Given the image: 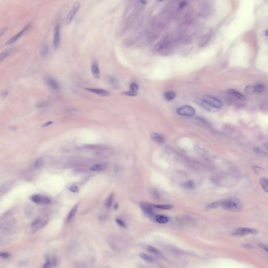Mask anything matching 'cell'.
<instances>
[{
  "mask_svg": "<svg viewBox=\"0 0 268 268\" xmlns=\"http://www.w3.org/2000/svg\"><path fill=\"white\" fill-rule=\"evenodd\" d=\"M116 223H117L120 227H121L125 228V227H126V224H125V223L122 221V219L117 218V219H116Z\"/></svg>",
  "mask_w": 268,
  "mask_h": 268,
  "instance_id": "cell-41",
  "label": "cell"
},
{
  "mask_svg": "<svg viewBox=\"0 0 268 268\" xmlns=\"http://www.w3.org/2000/svg\"><path fill=\"white\" fill-rule=\"evenodd\" d=\"M184 186L188 188H192L194 187V183L192 181L188 180L184 183Z\"/></svg>",
  "mask_w": 268,
  "mask_h": 268,
  "instance_id": "cell-39",
  "label": "cell"
},
{
  "mask_svg": "<svg viewBox=\"0 0 268 268\" xmlns=\"http://www.w3.org/2000/svg\"><path fill=\"white\" fill-rule=\"evenodd\" d=\"M78 206H79V205L76 204L75 206H74L73 208H72L71 211L70 212L69 215L68 216V218H67L68 222H70L71 219H72L74 216H75L76 212H77V210H78Z\"/></svg>",
  "mask_w": 268,
  "mask_h": 268,
  "instance_id": "cell-25",
  "label": "cell"
},
{
  "mask_svg": "<svg viewBox=\"0 0 268 268\" xmlns=\"http://www.w3.org/2000/svg\"><path fill=\"white\" fill-rule=\"evenodd\" d=\"M86 89L88 91L91 92L92 93H95L102 96H109V95H110L109 91L104 89H96V88H87Z\"/></svg>",
  "mask_w": 268,
  "mask_h": 268,
  "instance_id": "cell-14",
  "label": "cell"
},
{
  "mask_svg": "<svg viewBox=\"0 0 268 268\" xmlns=\"http://www.w3.org/2000/svg\"><path fill=\"white\" fill-rule=\"evenodd\" d=\"M186 5V3L185 1H181L179 3V8H181V9L184 8V7H185Z\"/></svg>",
  "mask_w": 268,
  "mask_h": 268,
  "instance_id": "cell-48",
  "label": "cell"
},
{
  "mask_svg": "<svg viewBox=\"0 0 268 268\" xmlns=\"http://www.w3.org/2000/svg\"><path fill=\"white\" fill-rule=\"evenodd\" d=\"M196 102L203 108L210 112H216L222 109V102L218 99L210 95H205L199 98Z\"/></svg>",
  "mask_w": 268,
  "mask_h": 268,
  "instance_id": "cell-1",
  "label": "cell"
},
{
  "mask_svg": "<svg viewBox=\"0 0 268 268\" xmlns=\"http://www.w3.org/2000/svg\"><path fill=\"white\" fill-rule=\"evenodd\" d=\"M53 123V122H51V121H50V122H47L46 123H45V124H43L42 125V127H46L48 126H49V125H50L51 124Z\"/></svg>",
  "mask_w": 268,
  "mask_h": 268,
  "instance_id": "cell-52",
  "label": "cell"
},
{
  "mask_svg": "<svg viewBox=\"0 0 268 268\" xmlns=\"http://www.w3.org/2000/svg\"><path fill=\"white\" fill-rule=\"evenodd\" d=\"M151 137L158 144H162L164 142V138L158 133H153L151 135Z\"/></svg>",
  "mask_w": 268,
  "mask_h": 268,
  "instance_id": "cell-18",
  "label": "cell"
},
{
  "mask_svg": "<svg viewBox=\"0 0 268 268\" xmlns=\"http://www.w3.org/2000/svg\"><path fill=\"white\" fill-rule=\"evenodd\" d=\"M7 30H8V28L7 27H3V28H0V37L2 36L3 35L7 32Z\"/></svg>",
  "mask_w": 268,
  "mask_h": 268,
  "instance_id": "cell-44",
  "label": "cell"
},
{
  "mask_svg": "<svg viewBox=\"0 0 268 268\" xmlns=\"http://www.w3.org/2000/svg\"><path fill=\"white\" fill-rule=\"evenodd\" d=\"M139 257L142 258V259L148 262H153L154 261V259L153 257H151L150 256L147 255L144 253H140Z\"/></svg>",
  "mask_w": 268,
  "mask_h": 268,
  "instance_id": "cell-26",
  "label": "cell"
},
{
  "mask_svg": "<svg viewBox=\"0 0 268 268\" xmlns=\"http://www.w3.org/2000/svg\"><path fill=\"white\" fill-rule=\"evenodd\" d=\"M109 166V164L107 163H102L98 164H94L90 168V170L93 171H100L104 170Z\"/></svg>",
  "mask_w": 268,
  "mask_h": 268,
  "instance_id": "cell-16",
  "label": "cell"
},
{
  "mask_svg": "<svg viewBox=\"0 0 268 268\" xmlns=\"http://www.w3.org/2000/svg\"><path fill=\"white\" fill-rule=\"evenodd\" d=\"M177 112L179 115L191 117L195 114V109L190 105H184L177 109Z\"/></svg>",
  "mask_w": 268,
  "mask_h": 268,
  "instance_id": "cell-5",
  "label": "cell"
},
{
  "mask_svg": "<svg viewBox=\"0 0 268 268\" xmlns=\"http://www.w3.org/2000/svg\"><path fill=\"white\" fill-rule=\"evenodd\" d=\"M110 83H111V85H112V87L115 88H116L118 87V80L116 78H114V77H111L110 79Z\"/></svg>",
  "mask_w": 268,
  "mask_h": 268,
  "instance_id": "cell-35",
  "label": "cell"
},
{
  "mask_svg": "<svg viewBox=\"0 0 268 268\" xmlns=\"http://www.w3.org/2000/svg\"><path fill=\"white\" fill-rule=\"evenodd\" d=\"M225 210L239 212L243 208L242 201L237 198H229L221 201V206Z\"/></svg>",
  "mask_w": 268,
  "mask_h": 268,
  "instance_id": "cell-3",
  "label": "cell"
},
{
  "mask_svg": "<svg viewBox=\"0 0 268 268\" xmlns=\"http://www.w3.org/2000/svg\"><path fill=\"white\" fill-rule=\"evenodd\" d=\"M245 91L246 93H247L248 94H253L256 93V90H255V87L253 85H249L245 87Z\"/></svg>",
  "mask_w": 268,
  "mask_h": 268,
  "instance_id": "cell-27",
  "label": "cell"
},
{
  "mask_svg": "<svg viewBox=\"0 0 268 268\" xmlns=\"http://www.w3.org/2000/svg\"><path fill=\"white\" fill-rule=\"evenodd\" d=\"M30 26H31V23L26 25V26L23 29H22L19 33H18L16 35L11 38L9 40H7V42H5V45H9L12 44L14 42H15L16 40H18L20 37H22L26 32L27 31L29 28Z\"/></svg>",
  "mask_w": 268,
  "mask_h": 268,
  "instance_id": "cell-10",
  "label": "cell"
},
{
  "mask_svg": "<svg viewBox=\"0 0 268 268\" xmlns=\"http://www.w3.org/2000/svg\"><path fill=\"white\" fill-rule=\"evenodd\" d=\"M147 250H148V251H149L150 252L153 253H154V254H155V255H159L160 254L159 251L156 248H155V247H153V246H147Z\"/></svg>",
  "mask_w": 268,
  "mask_h": 268,
  "instance_id": "cell-36",
  "label": "cell"
},
{
  "mask_svg": "<svg viewBox=\"0 0 268 268\" xmlns=\"http://www.w3.org/2000/svg\"><path fill=\"white\" fill-rule=\"evenodd\" d=\"M0 257H2L3 259H7V258H9V254L8 253L2 252L0 253Z\"/></svg>",
  "mask_w": 268,
  "mask_h": 268,
  "instance_id": "cell-47",
  "label": "cell"
},
{
  "mask_svg": "<svg viewBox=\"0 0 268 268\" xmlns=\"http://www.w3.org/2000/svg\"><path fill=\"white\" fill-rule=\"evenodd\" d=\"M255 90H256V93H261L264 90V85L261 83H259V84L256 85L255 86Z\"/></svg>",
  "mask_w": 268,
  "mask_h": 268,
  "instance_id": "cell-31",
  "label": "cell"
},
{
  "mask_svg": "<svg viewBox=\"0 0 268 268\" xmlns=\"http://www.w3.org/2000/svg\"><path fill=\"white\" fill-rule=\"evenodd\" d=\"M52 266L51 261H47L44 265V268H51Z\"/></svg>",
  "mask_w": 268,
  "mask_h": 268,
  "instance_id": "cell-45",
  "label": "cell"
},
{
  "mask_svg": "<svg viewBox=\"0 0 268 268\" xmlns=\"http://www.w3.org/2000/svg\"><path fill=\"white\" fill-rule=\"evenodd\" d=\"M45 80L46 81V84L51 89L55 90H58L59 89V88H60L59 84L53 77H52L50 75H46L45 78Z\"/></svg>",
  "mask_w": 268,
  "mask_h": 268,
  "instance_id": "cell-11",
  "label": "cell"
},
{
  "mask_svg": "<svg viewBox=\"0 0 268 268\" xmlns=\"http://www.w3.org/2000/svg\"><path fill=\"white\" fill-rule=\"evenodd\" d=\"M69 190L71 191V192H74V193H76L79 191V188H78V186H77V185H71L69 188Z\"/></svg>",
  "mask_w": 268,
  "mask_h": 268,
  "instance_id": "cell-42",
  "label": "cell"
},
{
  "mask_svg": "<svg viewBox=\"0 0 268 268\" xmlns=\"http://www.w3.org/2000/svg\"><path fill=\"white\" fill-rule=\"evenodd\" d=\"M221 206V201H218L208 204L207 205V207L208 208H216L220 207Z\"/></svg>",
  "mask_w": 268,
  "mask_h": 268,
  "instance_id": "cell-29",
  "label": "cell"
},
{
  "mask_svg": "<svg viewBox=\"0 0 268 268\" xmlns=\"http://www.w3.org/2000/svg\"><path fill=\"white\" fill-rule=\"evenodd\" d=\"M228 93L235 96V98H237L238 100H241L242 101H245L246 100V98L244 96L243 94H242V93H240L239 91H237L234 89H229L228 91Z\"/></svg>",
  "mask_w": 268,
  "mask_h": 268,
  "instance_id": "cell-17",
  "label": "cell"
},
{
  "mask_svg": "<svg viewBox=\"0 0 268 268\" xmlns=\"http://www.w3.org/2000/svg\"><path fill=\"white\" fill-rule=\"evenodd\" d=\"M60 26L59 25H57L55 28L53 37V46L56 49H58L60 45Z\"/></svg>",
  "mask_w": 268,
  "mask_h": 268,
  "instance_id": "cell-13",
  "label": "cell"
},
{
  "mask_svg": "<svg viewBox=\"0 0 268 268\" xmlns=\"http://www.w3.org/2000/svg\"><path fill=\"white\" fill-rule=\"evenodd\" d=\"M80 8V3L79 2H76L73 4L72 7H71L70 11L69 12V14H68L66 18V25H69L71 24V23L74 20L75 16L78 12V11Z\"/></svg>",
  "mask_w": 268,
  "mask_h": 268,
  "instance_id": "cell-6",
  "label": "cell"
},
{
  "mask_svg": "<svg viewBox=\"0 0 268 268\" xmlns=\"http://www.w3.org/2000/svg\"><path fill=\"white\" fill-rule=\"evenodd\" d=\"M140 207L146 215L149 216H153L155 214V211L152 205L146 202H140Z\"/></svg>",
  "mask_w": 268,
  "mask_h": 268,
  "instance_id": "cell-9",
  "label": "cell"
},
{
  "mask_svg": "<svg viewBox=\"0 0 268 268\" xmlns=\"http://www.w3.org/2000/svg\"><path fill=\"white\" fill-rule=\"evenodd\" d=\"M152 194H153V195L154 196V197H156V198H158L159 195H158V194L157 192L156 191H153V193H152Z\"/></svg>",
  "mask_w": 268,
  "mask_h": 268,
  "instance_id": "cell-53",
  "label": "cell"
},
{
  "mask_svg": "<svg viewBox=\"0 0 268 268\" xmlns=\"http://www.w3.org/2000/svg\"><path fill=\"white\" fill-rule=\"evenodd\" d=\"M165 47H166L165 44L163 43V42H161V43H159V44L157 45L155 47V50H156V51H160V50H162L164 49Z\"/></svg>",
  "mask_w": 268,
  "mask_h": 268,
  "instance_id": "cell-37",
  "label": "cell"
},
{
  "mask_svg": "<svg viewBox=\"0 0 268 268\" xmlns=\"http://www.w3.org/2000/svg\"><path fill=\"white\" fill-rule=\"evenodd\" d=\"M260 183L261 185L262 188L266 193L268 192V181L266 177H262L260 180Z\"/></svg>",
  "mask_w": 268,
  "mask_h": 268,
  "instance_id": "cell-24",
  "label": "cell"
},
{
  "mask_svg": "<svg viewBox=\"0 0 268 268\" xmlns=\"http://www.w3.org/2000/svg\"><path fill=\"white\" fill-rule=\"evenodd\" d=\"M253 169L255 173H257V174H262L265 172L264 169L262 168L261 167H260L257 166H253Z\"/></svg>",
  "mask_w": 268,
  "mask_h": 268,
  "instance_id": "cell-32",
  "label": "cell"
},
{
  "mask_svg": "<svg viewBox=\"0 0 268 268\" xmlns=\"http://www.w3.org/2000/svg\"><path fill=\"white\" fill-rule=\"evenodd\" d=\"M44 159L42 157L38 158L34 163L33 167L35 169H39L44 164Z\"/></svg>",
  "mask_w": 268,
  "mask_h": 268,
  "instance_id": "cell-19",
  "label": "cell"
},
{
  "mask_svg": "<svg viewBox=\"0 0 268 268\" xmlns=\"http://www.w3.org/2000/svg\"><path fill=\"white\" fill-rule=\"evenodd\" d=\"M91 72L92 75L95 79H99L100 77V70L98 63L96 61H94L91 66Z\"/></svg>",
  "mask_w": 268,
  "mask_h": 268,
  "instance_id": "cell-15",
  "label": "cell"
},
{
  "mask_svg": "<svg viewBox=\"0 0 268 268\" xmlns=\"http://www.w3.org/2000/svg\"><path fill=\"white\" fill-rule=\"evenodd\" d=\"M258 245L259 246L260 248H261V249H262L266 251L267 253H268V247L266 246V245H264V244H262V243H260V244H258Z\"/></svg>",
  "mask_w": 268,
  "mask_h": 268,
  "instance_id": "cell-46",
  "label": "cell"
},
{
  "mask_svg": "<svg viewBox=\"0 0 268 268\" xmlns=\"http://www.w3.org/2000/svg\"><path fill=\"white\" fill-rule=\"evenodd\" d=\"M113 197H114V195H113L112 193L109 195V197L107 199L106 202H105V204H106V206L107 207H111L112 204V203H113Z\"/></svg>",
  "mask_w": 268,
  "mask_h": 268,
  "instance_id": "cell-33",
  "label": "cell"
},
{
  "mask_svg": "<svg viewBox=\"0 0 268 268\" xmlns=\"http://www.w3.org/2000/svg\"><path fill=\"white\" fill-rule=\"evenodd\" d=\"M47 105V103L46 102H41L37 105L38 107H42Z\"/></svg>",
  "mask_w": 268,
  "mask_h": 268,
  "instance_id": "cell-50",
  "label": "cell"
},
{
  "mask_svg": "<svg viewBox=\"0 0 268 268\" xmlns=\"http://www.w3.org/2000/svg\"><path fill=\"white\" fill-rule=\"evenodd\" d=\"M118 207V203H116V204L114 205V209H117Z\"/></svg>",
  "mask_w": 268,
  "mask_h": 268,
  "instance_id": "cell-55",
  "label": "cell"
},
{
  "mask_svg": "<svg viewBox=\"0 0 268 268\" xmlns=\"http://www.w3.org/2000/svg\"><path fill=\"white\" fill-rule=\"evenodd\" d=\"M32 202L35 204L40 205H46L50 203V199L49 197L40 194H34L31 197Z\"/></svg>",
  "mask_w": 268,
  "mask_h": 268,
  "instance_id": "cell-7",
  "label": "cell"
},
{
  "mask_svg": "<svg viewBox=\"0 0 268 268\" xmlns=\"http://www.w3.org/2000/svg\"><path fill=\"white\" fill-rule=\"evenodd\" d=\"M8 94H9V91H7V90L2 91L1 93V96H2L3 98H6Z\"/></svg>",
  "mask_w": 268,
  "mask_h": 268,
  "instance_id": "cell-49",
  "label": "cell"
},
{
  "mask_svg": "<svg viewBox=\"0 0 268 268\" xmlns=\"http://www.w3.org/2000/svg\"><path fill=\"white\" fill-rule=\"evenodd\" d=\"M47 219L42 217H37L31 225V228L33 231H38L42 228L47 224Z\"/></svg>",
  "mask_w": 268,
  "mask_h": 268,
  "instance_id": "cell-8",
  "label": "cell"
},
{
  "mask_svg": "<svg viewBox=\"0 0 268 268\" xmlns=\"http://www.w3.org/2000/svg\"><path fill=\"white\" fill-rule=\"evenodd\" d=\"M84 148L92 149H101L105 148V146L101 145H88L83 147Z\"/></svg>",
  "mask_w": 268,
  "mask_h": 268,
  "instance_id": "cell-28",
  "label": "cell"
},
{
  "mask_svg": "<svg viewBox=\"0 0 268 268\" xmlns=\"http://www.w3.org/2000/svg\"><path fill=\"white\" fill-rule=\"evenodd\" d=\"M164 96L166 100L168 101H171L173 100L174 99H175L176 94L173 91H166L164 93Z\"/></svg>",
  "mask_w": 268,
  "mask_h": 268,
  "instance_id": "cell-22",
  "label": "cell"
},
{
  "mask_svg": "<svg viewBox=\"0 0 268 268\" xmlns=\"http://www.w3.org/2000/svg\"><path fill=\"white\" fill-rule=\"evenodd\" d=\"M244 247L246 248H249V249H251V248H253V246L252 245H251L250 244H245L243 245Z\"/></svg>",
  "mask_w": 268,
  "mask_h": 268,
  "instance_id": "cell-51",
  "label": "cell"
},
{
  "mask_svg": "<svg viewBox=\"0 0 268 268\" xmlns=\"http://www.w3.org/2000/svg\"><path fill=\"white\" fill-rule=\"evenodd\" d=\"M264 36L267 37V30H266L264 31Z\"/></svg>",
  "mask_w": 268,
  "mask_h": 268,
  "instance_id": "cell-54",
  "label": "cell"
},
{
  "mask_svg": "<svg viewBox=\"0 0 268 268\" xmlns=\"http://www.w3.org/2000/svg\"><path fill=\"white\" fill-rule=\"evenodd\" d=\"M122 94H124V95H126V96H136L137 95V92H134L131 91L123 92Z\"/></svg>",
  "mask_w": 268,
  "mask_h": 268,
  "instance_id": "cell-40",
  "label": "cell"
},
{
  "mask_svg": "<svg viewBox=\"0 0 268 268\" xmlns=\"http://www.w3.org/2000/svg\"><path fill=\"white\" fill-rule=\"evenodd\" d=\"M9 53L10 52L9 50H6L0 53V63L2 62L3 60H4L7 56H9Z\"/></svg>",
  "mask_w": 268,
  "mask_h": 268,
  "instance_id": "cell-34",
  "label": "cell"
},
{
  "mask_svg": "<svg viewBox=\"0 0 268 268\" xmlns=\"http://www.w3.org/2000/svg\"><path fill=\"white\" fill-rule=\"evenodd\" d=\"M49 53V48L48 46L46 44L42 45V46L40 48V55L42 57L45 58L46 57L48 53Z\"/></svg>",
  "mask_w": 268,
  "mask_h": 268,
  "instance_id": "cell-23",
  "label": "cell"
},
{
  "mask_svg": "<svg viewBox=\"0 0 268 268\" xmlns=\"http://www.w3.org/2000/svg\"><path fill=\"white\" fill-rule=\"evenodd\" d=\"M155 218L156 221L159 224H166L169 222L168 218L164 215H156Z\"/></svg>",
  "mask_w": 268,
  "mask_h": 268,
  "instance_id": "cell-20",
  "label": "cell"
},
{
  "mask_svg": "<svg viewBox=\"0 0 268 268\" xmlns=\"http://www.w3.org/2000/svg\"><path fill=\"white\" fill-rule=\"evenodd\" d=\"M155 207H156V208H160V209H161V210H170V209H172V208H173L174 207V206L173 205H168V204H166V205H154Z\"/></svg>",
  "mask_w": 268,
  "mask_h": 268,
  "instance_id": "cell-30",
  "label": "cell"
},
{
  "mask_svg": "<svg viewBox=\"0 0 268 268\" xmlns=\"http://www.w3.org/2000/svg\"><path fill=\"white\" fill-rule=\"evenodd\" d=\"M259 233V231L253 228L247 227H239L233 231L231 235L236 237H242L249 234L256 235Z\"/></svg>",
  "mask_w": 268,
  "mask_h": 268,
  "instance_id": "cell-4",
  "label": "cell"
},
{
  "mask_svg": "<svg viewBox=\"0 0 268 268\" xmlns=\"http://www.w3.org/2000/svg\"><path fill=\"white\" fill-rule=\"evenodd\" d=\"M253 151H254V152H255V153H256L257 154H263V155L266 154V155H267L266 153L264 152L261 149L259 148H258V147H256V148L253 149Z\"/></svg>",
  "mask_w": 268,
  "mask_h": 268,
  "instance_id": "cell-43",
  "label": "cell"
},
{
  "mask_svg": "<svg viewBox=\"0 0 268 268\" xmlns=\"http://www.w3.org/2000/svg\"><path fill=\"white\" fill-rule=\"evenodd\" d=\"M13 183V180H8L0 184V196L7 192L11 188Z\"/></svg>",
  "mask_w": 268,
  "mask_h": 268,
  "instance_id": "cell-12",
  "label": "cell"
},
{
  "mask_svg": "<svg viewBox=\"0 0 268 268\" xmlns=\"http://www.w3.org/2000/svg\"><path fill=\"white\" fill-rule=\"evenodd\" d=\"M17 228L15 218L10 213L6 214L0 219V233L5 235L13 234Z\"/></svg>",
  "mask_w": 268,
  "mask_h": 268,
  "instance_id": "cell-2",
  "label": "cell"
},
{
  "mask_svg": "<svg viewBox=\"0 0 268 268\" xmlns=\"http://www.w3.org/2000/svg\"><path fill=\"white\" fill-rule=\"evenodd\" d=\"M33 214V208L31 205L26 204L25 207V214L27 218L32 217Z\"/></svg>",
  "mask_w": 268,
  "mask_h": 268,
  "instance_id": "cell-21",
  "label": "cell"
},
{
  "mask_svg": "<svg viewBox=\"0 0 268 268\" xmlns=\"http://www.w3.org/2000/svg\"><path fill=\"white\" fill-rule=\"evenodd\" d=\"M129 88H130V91L137 93V91L138 90V87L137 84H136V83H131L130 84Z\"/></svg>",
  "mask_w": 268,
  "mask_h": 268,
  "instance_id": "cell-38",
  "label": "cell"
}]
</instances>
